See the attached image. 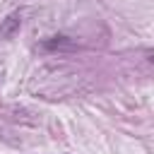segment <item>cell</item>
I'll return each mask as SVG.
<instances>
[{"mask_svg": "<svg viewBox=\"0 0 154 154\" xmlns=\"http://www.w3.org/2000/svg\"><path fill=\"white\" fill-rule=\"evenodd\" d=\"M19 26H22V17H19V12H12L10 17L2 19V24H0V36H2V38H12V36L19 31Z\"/></svg>", "mask_w": 154, "mask_h": 154, "instance_id": "6da1fadb", "label": "cell"}]
</instances>
